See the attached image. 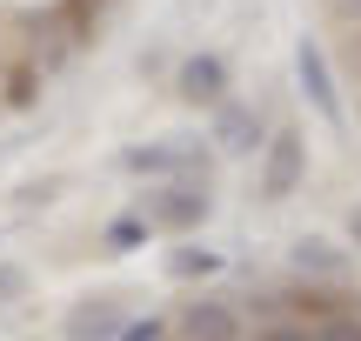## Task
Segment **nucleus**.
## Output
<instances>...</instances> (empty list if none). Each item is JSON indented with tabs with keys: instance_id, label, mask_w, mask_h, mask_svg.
<instances>
[{
	"instance_id": "obj_11",
	"label": "nucleus",
	"mask_w": 361,
	"mask_h": 341,
	"mask_svg": "<svg viewBox=\"0 0 361 341\" xmlns=\"http://www.w3.org/2000/svg\"><path fill=\"white\" fill-rule=\"evenodd\" d=\"M147 235H154V228H147L141 214H114V221L101 228V248L107 254H134V248H147Z\"/></svg>"
},
{
	"instance_id": "obj_9",
	"label": "nucleus",
	"mask_w": 361,
	"mask_h": 341,
	"mask_svg": "<svg viewBox=\"0 0 361 341\" xmlns=\"http://www.w3.org/2000/svg\"><path fill=\"white\" fill-rule=\"evenodd\" d=\"M214 141H221V154H255L261 147V114L241 107V101H221L214 107Z\"/></svg>"
},
{
	"instance_id": "obj_18",
	"label": "nucleus",
	"mask_w": 361,
	"mask_h": 341,
	"mask_svg": "<svg viewBox=\"0 0 361 341\" xmlns=\"http://www.w3.org/2000/svg\"><path fill=\"white\" fill-rule=\"evenodd\" d=\"M20 294V268H0V302H13Z\"/></svg>"
},
{
	"instance_id": "obj_17",
	"label": "nucleus",
	"mask_w": 361,
	"mask_h": 341,
	"mask_svg": "<svg viewBox=\"0 0 361 341\" xmlns=\"http://www.w3.org/2000/svg\"><path fill=\"white\" fill-rule=\"evenodd\" d=\"M322 7H328V20H341V27L361 20V0H322Z\"/></svg>"
},
{
	"instance_id": "obj_3",
	"label": "nucleus",
	"mask_w": 361,
	"mask_h": 341,
	"mask_svg": "<svg viewBox=\"0 0 361 341\" xmlns=\"http://www.w3.org/2000/svg\"><path fill=\"white\" fill-rule=\"evenodd\" d=\"M301 174H308V147H301V134L295 128L268 134V141H261V181H255V194L261 201H288L301 187Z\"/></svg>"
},
{
	"instance_id": "obj_15",
	"label": "nucleus",
	"mask_w": 361,
	"mask_h": 341,
	"mask_svg": "<svg viewBox=\"0 0 361 341\" xmlns=\"http://www.w3.org/2000/svg\"><path fill=\"white\" fill-rule=\"evenodd\" d=\"M114 341H168V321L161 315H141V321H121Z\"/></svg>"
},
{
	"instance_id": "obj_4",
	"label": "nucleus",
	"mask_w": 361,
	"mask_h": 341,
	"mask_svg": "<svg viewBox=\"0 0 361 341\" xmlns=\"http://www.w3.org/2000/svg\"><path fill=\"white\" fill-rule=\"evenodd\" d=\"M295 80H301V94H308V107H314V114L341 128V87H335V61H328V47H322V40H308V34H301V47H295Z\"/></svg>"
},
{
	"instance_id": "obj_2",
	"label": "nucleus",
	"mask_w": 361,
	"mask_h": 341,
	"mask_svg": "<svg viewBox=\"0 0 361 341\" xmlns=\"http://www.w3.org/2000/svg\"><path fill=\"white\" fill-rule=\"evenodd\" d=\"M121 168L141 174V181H161V174H214V154L201 141H147V147H121Z\"/></svg>"
},
{
	"instance_id": "obj_5",
	"label": "nucleus",
	"mask_w": 361,
	"mask_h": 341,
	"mask_svg": "<svg viewBox=\"0 0 361 341\" xmlns=\"http://www.w3.org/2000/svg\"><path fill=\"white\" fill-rule=\"evenodd\" d=\"M174 341H241V308L234 302H180Z\"/></svg>"
},
{
	"instance_id": "obj_1",
	"label": "nucleus",
	"mask_w": 361,
	"mask_h": 341,
	"mask_svg": "<svg viewBox=\"0 0 361 341\" xmlns=\"http://www.w3.org/2000/svg\"><path fill=\"white\" fill-rule=\"evenodd\" d=\"M134 214H141L147 228H161V235H194V228L214 214V187H207V174H174L168 187H147V194L134 201Z\"/></svg>"
},
{
	"instance_id": "obj_14",
	"label": "nucleus",
	"mask_w": 361,
	"mask_h": 341,
	"mask_svg": "<svg viewBox=\"0 0 361 341\" xmlns=\"http://www.w3.org/2000/svg\"><path fill=\"white\" fill-rule=\"evenodd\" d=\"M247 315H255V321H281V315H288V288H261V294H247Z\"/></svg>"
},
{
	"instance_id": "obj_8",
	"label": "nucleus",
	"mask_w": 361,
	"mask_h": 341,
	"mask_svg": "<svg viewBox=\"0 0 361 341\" xmlns=\"http://www.w3.org/2000/svg\"><path fill=\"white\" fill-rule=\"evenodd\" d=\"M288 261H295L301 281H348V248H335L328 235H301L288 248Z\"/></svg>"
},
{
	"instance_id": "obj_12",
	"label": "nucleus",
	"mask_w": 361,
	"mask_h": 341,
	"mask_svg": "<svg viewBox=\"0 0 361 341\" xmlns=\"http://www.w3.org/2000/svg\"><path fill=\"white\" fill-rule=\"evenodd\" d=\"M241 341H314V321H295V315H281V321H255V335H241Z\"/></svg>"
},
{
	"instance_id": "obj_6",
	"label": "nucleus",
	"mask_w": 361,
	"mask_h": 341,
	"mask_svg": "<svg viewBox=\"0 0 361 341\" xmlns=\"http://www.w3.org/2000/svg\"><path fill=\"white\" fill-rule=\"evenodd\" d=\"M174 94L188 107H221L228 101V61H221V54H188V61L174 67Z\"/></svg>"
},
{
	"instance_id": "obj_16",
	"label": "nucleus",
	"mask_w": 361,
	"mask_h": 341,
	"mask_svg": "<svg viewBox=\"0 0 361 341\" xmlns=\"http://www.w3.org/2000/svg\"><path fill=\"white\" fill-rule=\"evenodd\" d=\"M335 67H341L348 80H361V20L348 27V34H341V54H335Z\"/></svg>"
},
{
	"instance_id": "obj_19",
	"label": "nucleus",
	"mask_w": 361,
	"mask_h": 341,
	"mask_svg": "<svg viewBox=\"0 0 361 341\" xmlns=\"http://www.w3.org/2000/svg\"><path fill=\"white\" fill-rule=\"evenodd\" d=\"M348 241L361 248V208H348Z\"/></svg>"
},
{
	"instance_id": "obj_10",
	"label": "nucleus",
	"mask_w": 361,
	"mask_h": 341,
	"mask_svg": "<svg viewBox=\"0 0 361 341\" xmlns=\"http://www.w3.org/2000/svg\"><path fill=\"white\" fill-rule=\"evenodd\" d=\"M221 268H228L221 248H174L168 254V275L174 281H207V275H221Z\"/></svg>"
},
{
	"instance_id": "obj_13",
	"label": "nucleus",
	"mask_w": 361,
	"mask_h": 341,
	"mask_svg": "<svg viewBox=\"0 0 361 341\" xmlns=\"http://www.w3.org/2000/svg\"><path fill=\"white\" fill-rule=\"evenodd\" d=\"M40 80H47L40 67H13V74H7V107H34L40 101Z\"/></svg>"
},
{
	"instance_id": "obj_7",
	"label": "nucleus",
	"mask_w": 361,
	"mask_h": 341,
	"mask_svg": "<svg viewBox=\"0 0 361 341\" xmlns=\"http://www.w3.org/2000/svg\"><path fill=\"white\" fill-rule=\"evenodd\" d=\"M121 321H128V308H121L114 294H87V302L67 308L61 341H114V335H121Z\"/></svg>"
}]
</instances>
